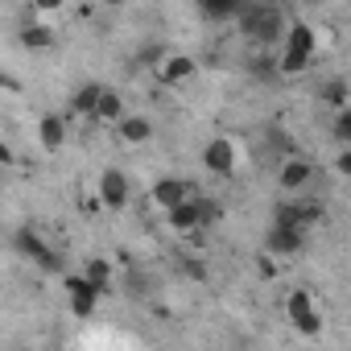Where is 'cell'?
<instances>
[{"instance_id":"6da1fadb","label":"cell","mask_w":351,"mask_h":351,"mask_svg":"<svg viewBox=\"0 0 351 351\" xmlns=\"http://www.w3.org/2000/svg\"><path fill=\"white\" fill-rule=\"evenodd\" d=\"M236 21H240V34L256 46H277L285 34V13L277 5H269V0H248L236 13Z\"/></svg>"},{"instance_id":"7a4b0ae2","label":"cell","mask_w":351,"mask_h":351,"mask_svg":"<svg viewBox=\"0 0 351 351\" xmlns=\"http://www.w3.org/2000/svg\"><path fill=\"white\" fill-rule=\"evenodd\" d=\"M281 42L285 46H281V58H277V75H302L314 62V54H318V38H314V29L306 21L285 25Z\"/></svg>"},{"instance_id":"3957f363","label":"cell","mask_w":351,"mask_h":351,"mask_svg":"<svg viewBox=\"0 0 351 351\" xmlns=\"http://www.w3.org/2000/svg\"><path fill=\"white\" fill-rule=\"evenodd\" d=\"M13 244H17V252H21V256H29V261H34L38 269H46V273H58V269H62L58 252H54V248H50V244L34 232V228H17Z\"/></svg>"},{"instance_id":"277c9868","label":"cell","mask_w":351,"mask_h":351,"mask_svg":"<svg viewBox=\"0 0 351 351\" xmlns=\"http://www.w3.org/2000/svg\"><path fill=\"white\" fill-rule=\"evenodd\" d=\"M285 318H289L302 335H310V339L322 330V318H318V306H314L310 289H293V293L285 298Z\"/></svg>"},{"instance_id":"5b68a950","label":"cell","mask_w":351,"mask_h":351,"mask_svg":"<svg viewBox=\"0 0 351 351\" xmlns=\"http://www.w3.org/2000/svg\"><path fill=\"white\" fill-rule=\"evenodd\" d=\"M62 285H66V298H71V314H75V318H91L95 306H99V289H95L83 273H79V277H66Z\"/></svg>"},{"instance_id":"8992f818","label":"cell","mask_w":351,"mask_h":351,"mask_svg":"<svg viewBox=\"0 0 351 351\" xmlns=\"http://www.w3.org/2000/svg\"><path fill=\"white\" fill-rule=\"evenodd\" d=\"M203 165H207L211 173H219V178L236 173V145H232L228 136H215V141H207V149H203Z\"/></svg>"},{"instance_id":"52a82bcc","label":"cell","mask_w":351,"mask_h":351,"mask_svg":"<svg viewBox=\"0 0 351 351\" xmlns=\"http://www.w3.org/2000/svg\"><path fill=\"white\" fill-rule=\"evenodd\" d=\"M302 244H306V232L302 228H289V223H273L269 228V240H265V248L273 256H298Z\"/></svg>"},{"instance_id":"ba28073f","label":"cell","mask_w":351,"mask_h":351,"mask_svg":"<svg viewBox=\"0 0 351 351\" xmlns=\"http://www.w3.org/2000/svg\"><path fill=\"white\" fill-rule=\"evenodd\" d=\"M99 203L108 211H120L128 203V178H124L120 169H104L99 173Z\"/></svg>"},{"instance_id":"9c48e42d","label":"cell","mask_w":351,"mask_h":351,"mask_svg":"<svg viewBox=\"0 0 351 351\" xmlns=\"http://www.w3.org/2000/svg\"><path fill=\"white\" fill-rule=\"evenodd\" d=\"M191 75H195V58H191V54H161V62H157V83L173 87V83H186Z\"/></svg>"},{"instance_id":"30bf717a","label":"cell","mask_w":351,"mask_h":351,"mask_svg":"<svg viewBox=\"0 0 351 351\" xmlns=\"http://www.w3.org/2000/svg\"><path fill=\"white\" fill-rule=\"evenodd\" d=\"M149 199L157 203V207H173V203H182V199H191V182L186 178H157L153 182V191H149Z\"/></svg>"},{"instance_id":"8fae6325","label":"cell","mask_w":351,"mask_h":351,"mask_svg":"<svg viewBox=\"0 0 351 351\" xmlns=\"http://www.w3.org/2000/svg\"><path fill=\"white\" fill-rule=\"evenodd\" d=\"M62 141H66V120H62L58 112H46V116L38 120V145H42L46 153H58Z\"/></svg>"},{"instance_id":"7c38bea8","label":"cell","mask_w":351,"mask_h":351,"mask_svg":"<svg viewBox=\"0 0 351 351\" xmlns=\"http://www.w3.org/2000/svg\"><path fill=\"white\" fill-rule=\"evenodd\" d=\"M310 178H314V165L302 161V157H293V161H285V165L277 169V182H281L285 191H302V186H310Z\"/></svg>"},{"instance_id":"4fadbf2b","label":"cell","mask_w":351,"mask_h":351,"mask_svg":"<svg viewBox=\"0 0 351 351\" xmlns=\"http://www.w3.org/2000/svg\"><path fill=\"white\" fill-rule=\"evenodd\" d=\"M165 223H169L173 232H195V228H199L195 195H191V199H182V203H173V207H165Z\"/></svg>"},{"instance_id":"5bb4252c","label":"cell","mask_w":351,"mask_h":351,"mask_svg":"<svg viewBox=\"0 0 351 351\" xmlns=\"http://www.w3.org/2000/svg\"><path fill=\"white\" fill-rule=\"evenodd\" d=\"M116 132L128 145H145V141H153V120L149 116H120L116 120Z\"/></svg>"},{"instance_id":"9a60e30c","label":"cell","mask_w":351,"mask_h":351,"mask_svg":"<svg viewBox=\"0 0 351 351\" xmlns=\"http://www.w3.org/2000/svg\"><path fill=\"white\" fill-rule=\"evenodd\" d=\"M199 5V13H203V21H236V13L248 5V0H195Z\"/></svg>"},{"instance_id":"2e32d148","label":"cell","mask_w":351,"mask_h":351,"mask_svg":"<svg viewBox=\"0 0 351 351\" xmlns=\"http://www.w3.org/2000/svg\"><path fill=\"white\" fill-rule=\"evenodd\" d=\"M17 38H21V46H25V50H34V54L54 46V29H50V25H42V21H25V25L17 29Z\"/></svg>"},{"instance_id":"e0dca14e","label":"cell","mask_w":351,"mask_h":351,"mask_svg":"<svg viewBox=\"0 0 351 351\" xmlns=\"http://www.w3.org/2000/svg\"><path fill=\"white\" fill-rule=\"evenodd\" d=\"M99 91H104V83H79L75 95H71V112L91 120L95 116V104H99Z\"/></svg>"},{"instance_id":"ac0fdd59","label":"cell","mask_w":351,"mask_h":351,"mask_svg":"<svg viewBox=\"0 0 351 351\" xmlns=\"http://www.w3.org/2000/svg\"><path fill=\"white\" fill-rule=\"evenodd\" d=\"M120 116H124V99H120V91L104 87V91H99V104H95V116H91V120H99V124H116Z\"/></svg>"},{"instance_id":"d6986e66","label":"cell","mask_w":351,"mask_h":351,"mask_svg":"<svg viewBox=\"0 0 351 351\" xmlns=\"http://www.w3.org/2000/svg\"><path fill=\"white\" fill-rule=\"evenodd\" d=\"M83 277H87L99 293H108V289H112V265H108L104 256H91V261L83 265Z\"/></svg>"},{"instance_id":"ffe728a7","label":"cell","mask_w":351,"mask_h":351,"mask_svg":"<svg viewBox=\"0 0 351 351\" xmlns=\"http://www.w3.org/2000/svg\"><path fill=\"white\" fill-rule=\"evenodd\" d=\"M195 207H199V228H211V223H219L228 215V207L219 199H195Z\"/></svg>"},{"instance_id":"44dd1931","label":"cell","mask_w":351,"mask_h":351,"mask_svg":"<svg viewBox=\"0 0 351 351\" xmlns=\"http://www.w3.org/2000/svg\"><path fill=\"white\" fill-rule=\"evenodd\" d=\"M318 95H322L326 104H335V108H347V83H343V79H330Z\"/></svg>"},{"instance_id":"7402d4cb","label":"cell","mask_w":351,"mask_h":351,"mask_svg":"<svg viewBox=\"0 0 351 351\" xmlns=\"http://www.w3.org/2000/svg\"><path fill=\"white\" fill-rule=\"evenodd\" d=\"M273 223H289V228H302L298 203H277V207H273Z\"/></svg>"},{"instance_id":"603a6c76","label":"cell","mask_w":351,"mask_h":351,"mask_svg":"<svg viewBox=\"0 0 351 351\" xmlns=\"http://www.w3.org/2000/svg\"><path fill=\"white\" fill-rule=\"evenodd\" d=\"M335 136H339L343 145L351 141V112H347V108H339V116H335Z\"/></svg>"},{"instance_id":"cb8c5ba5","label":"cell","mask_w":351,"mask_h":351,"mask_svg":"<svg viewBox=\"0 0 351 351\" xmlns=\"http://www.w3.org/2000/svg\"><path fill=\"white\" fill-rule=\"evenodd\" d=\"M248 71H252V75H256V79H269V75H273V71H277V66H273V62H269V58H252V62H248Z\"/></svg>"},{"instance_id":"d4e9b609","label":"cell","mask_w":351,"mask_h":351,"mask_svg":"<svg viewBox=\"0 0 351 351\" xmlns=\"http://www.w3.org/2000/svg\"><path fill=\"white\" fill-rule=\"evenodd\" d=\"M62 5H66V0H34V9H38V13H58Z\"/></svg>"},{"instance_id":"484cf974","label":"cell","mask_w":351,"mask_h":351,"mask_svg":"<svg viewBox=\"0 0 351 351\" xmlns=\"http://www.w3.org/2000/svg\"><path fill=\"white\" fill-rule=\"evenodd\" d=\"M339 173H351V153H347V149L339 153Z\"/></svg>"},{"instance_id":"4316f807","label":"cell","mask_w":351,"mask_h":351,"mask_svg":"<svg viewBox=\"0 0 351 351\" xmlns=\"http://www.w3.org/2000/svg\"><path fill=\"white\" fill-rule=\"evenodd\" d=\"M0 165H13V153H9V145H0Z\"/></svg>"},{"instance_id":"83f0119b","label":"cell","mask_w":351,"mask_h":351,"mask_svg":"<svg viewBox=\"0 0 351 351\" xmlns=\"http://www.w3.org/2000/svg\"><path fill=\"white\" fill-rule=\"evenodd\" d=\"M108 5H124V0H108Z\"/></svg>"}]
</instances>
